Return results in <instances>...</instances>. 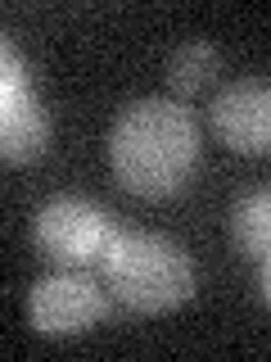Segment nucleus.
Returning <instances> with one entry per match:
<instances>
[{"instance_id":"obj_1","label":"nucleus","mask_w":271,"mask_h":362,"mask_svg":"<svg viewBox=\"0 0 271 362\" xmlns=\"http://www.w3.org/2000/svg\"><path fill=\"white\" fill-rule=\"evenodd\" d=\"M113 177L140 199H163L186 186L199 163V122L172 95H145L113 118Z\"/></svg>"},{"instance_id":"obj_2","label":"nucleus","mask_w":271,"mask_h":362,"mask_svg":"<svg viewBox=\"0 0 271 362\" xmlns=\"http://www.w3.org/2000/svg\"><path fill=\"white\" fill-rule=\"evenodd\" d=\"M100 281L122 313L158 317L195 294V263L176 240L158 231H118L100 263Z\"/></svg>"},{"instance_id":"obj_3","label":"nucleus","mask_w":271,"mask_h":362,"mask_svg":"<svg viewBox=\"0 0 271 362\" xmlns=\"http://www.w3.org/2000/svg\"><path fill=\"white\" fill-rule=\"evenodd\" d=\"M122 226L86 195H54L32 218V240L54 267H100Z\"/></svg>"},{"instance_id":"obj_4","label":"nucleus","mask_w":271,"mask_h":362,"mask_svg":"<svg viewBox=\"0 0 271 362\" xmlns=\"http://www.w3.org/2000/svg\"><path fill=\"white\" fill-rule=\"evenodd\" d=\"M109 317V290L90 276V267H64L41 276L28 290V322L41 335H82Z\"/></svg>"},{"instance_id":"obj_5","label":"nucleus","mask_w":271,"mask_h":362,"mask_svg":"<svg viewBox=\"0 0 271 362\" xmlns=\"http://www.w3.org/2000/svg\"><path fill=\"white\" fill-rule=\"evenodd\" d=\"M50 145V113L32 90L28 64L14 41L0 45V154L5 163H32Z\"/></svg>"},{"instance_id":"obj_6","label":"nucleus","mask_w":271,"mask_h":362,"mask_svg":"<svg viewBox=\"0 0 271 362\" xmlns=\"http://www.w3.org/2000/svg\"><path fill=\"white\" fill-rule=\"evenodd\" d=\"M208 122L235 154H271V82L240 77L222 86L208 105Z\"/></svg>"},{"instance_id":"obj_7","label":"nucleus","mask_w":271,"mask_h":362,"mask_svg":"<svg viewBox=\"0 0 271 362\" xmlns=\"http://www.w3.org/2000/svg\"><path fill=\"white\" fill-rule=\"evenodd\" d=\"M231 245L240 249L244 258H253V263L271 258V186L248 190V195L235 199V209H231Z\"/></svg>"},{"instance_id":"obj_8","label":"nucleus","mask_w":271,"mask_h":362,"mask_svg":"<svg viewBox=\"0 0 271 362\" xmlns=\"http://www.w3.org/2000/svg\"><path fill=\"white\" fill-rule=\"evenodd\" d=\"M217 45L212 41H186L181 50H172L167 59V86H172V100L186 105L190 95H199L203 86L217 77Z\"/></svg>"},{"instance_id":"obj_9","label":"nucleus","mask_w":271,"mask_h":362,"mask_svg":"<svg viewBox=\"0 0 271 362\" xmlns=\"http://www.w3.org/2000/svg\"><path fill=\"white\" fill-rule=\"evenodd\" d=\"M263 299L271 303V258H263Z\"/></svg>"}]
</instances>
